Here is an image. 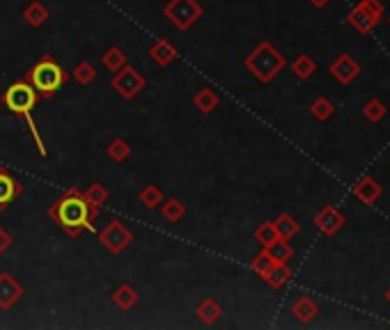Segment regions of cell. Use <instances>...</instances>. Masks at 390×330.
Wrapping results in <instances>:
<instances>
[{"mask_svg": "<svg viewBox=\"0 0 390 330\" xmlns=\"http://www.w3.org/2000/svg\"><path fill=\"white\" fill-rule=\"evenodd\" d=\"M99 241H101V245H104L108 252L122 255V252L127 250V245L133 241V232L129 230L125 223L112 220V223H108L104 230L99 232Z\"/></svg>", "mask_w": 390, "mask_h": 330, "instance_id": "52a82bcc", "label": "cell"}, {"mask_svg": "<svg viewBox=\"0 0 390 330\" xmlns=\"http://www.w3.org/2000/svg\"><path fill=\"white\" fill-rule=\"evenodd\" d=\"M193 106L207 115V112H211L214 108L218 106V95L211 87H204V90H200L198 95L193 97Z\"/></svg>", "mask_w": 390, "mask_h": 330, "instance_id": "5bb4252c", "label": "cell"}, {"mask_svg": "<svg viewBox=\"0 0 390 330\" xmlns=\"http://www.w3.org/2000/svg\"><path fill=\"white\" fill-rule=\"evenodd\" d=\"M83 195H85V200L90 202V204H97V206H101L106 200H108V191H106V186H101V183H90L88 186V191H83Z\"/></svg>", "mask_w": 390, "mask_h": 330, "instance_id": "ffe728a7", "label": "cell"}, {"mask_svg": "<svg viewBox=\"0 0 390 330\" xmlns=\"http://www.w3.org/2000/svg\"><path fill=\"white\" fill-rule=\"evenodd\" d=\"M138 200L142 206H147V209H157V206H161V202H163V191L159 188V186L149 183L140 191Z\"/></svg>", "mask_w": 390, "mask_h": 330, "instance_id": "2e32d148", "label": "cell"}, {"mask_svg": "<svg viewBox=\"0 0 390 330\" xmlns=\"http://www.w3.org/2000/svg\"><path fill=\"white\" fill-rule=\"evenodd\" d=\"M23 186L9 170L0 168V211H5L9 204H12L19 195H21Z\"/></svg>", "mask_w": 390, "mask_h": 330, "instance_id": "9c48e42d", "label": "cell"}, {"mask_svg": "<svg viewBox=\"0 0 390 330\" xmlns=\"http://www.w3.org/2000/svg\"><path fill=\"white\" fill-rule=\"evenodd\" d=\"M37 99H39V95H37L35 87L30 85L28 80H16V82H12V85H9L7 92L3 95L5 108L9 112H14L16 117H23L26 119L28 131L33 133L39 154H42V156H46V144H44L42 136H39V129H37V124L33 119V108L37 106Z\"/></svg>", "mask_w": 390, "mask_h": 330, "instance_id": "7a4b0ae2", "label": "cell"}, {"mask_svg": "<svg viewBox=\"0 0 390 330\" xmlns=\"http://www.w3.org/2000/svg\"><path fill=\"white\" fill-rule=\"evenodd\" d=\"M246 67H248L260 80H271L283 69V58L275 53L269 44H262L255 48L253 53L246 58Z\"/></svg>", "mask_w": 390, "mask_h": 330, "instance_id": "5b68a950", "label": "cell"}, {"mask_svg": "<svg viewBox=\"0 0 390 330\" xmlns=\"http://www.w3.org/2000/svg\"><path fill=\"white\" fill-rule=\"evenodd\" d=\"M195 314H198V319L204 326H211L221 319L223 309H221L218 301H214V298H204V301L198 305V309H195Z\"/></svg>", "mask_w": 390, "mask_h": 330, "instance_id": "7c38bea8", "label": "cell"}, {"mask_svg": "<svg viewBox=\"0 0 390 330\" xmlns=\"http://www.w3.org/2000/svg\"><path fill=\"white\" fill-rule=\"evenodd\" d=\"M110 85H112V90H115L122 99L131 101V99H136L142 90H145V76H142L136 67L125 65L120 71H115V76H112Z\"/></svg>", "mask_w": 390, "mask_h": 330, "instance_id": "8992f818", "label": "cell"}, {"mask_svg": "<svg viewBox=\"0 0 390 330\" xmlns=\"http://www.w3.org/2000/svg\"><path fill=\"white\" fill-rule=\"evenodd\" d=\"M71 76H74L76 82H80V85H90V82L97 78V69H95L92 62L83 60V62H78V65H76L74 74H71Z\"/></svg>", "mask_w": 390, "mask_h": 330, "instance_id": "ac0fdd59", "label": "cell"}, {"mask_svg": "<svg viewBox=\"0 0 390 330\" xmlns=\"http://www.w3.org/2000/svg\"><path fill=\"white\" fill-rule=\"evenodd\" d=\"M67 78L69 76H67L65 67L53 58H42L26 76V80L35 87L37 95L44 97V99L53 97L56 92L67 82Z\"/></svg>", "mask_w": 390, "mask_h": 330, "instance_id": "3957f363", "label": "cell"}, {"mask_svg": "<svg viewBox=\"0 0 390 330\" xmlns=\"http://www.w3.org/2000/svg\"><path fill=\"white\" fill-rule=\"evenodd\" d=\"M12 234H9L7 230H3V227H0V255H3L5 250H9V245H12Z\"/></svg>", "mask_w": 390, "mask_h": 330, "instance_id": "cb8c5ba5", "label": "cell"}, {"mask_svg": "<svg viewBox=\"0 0 390 330\" xmlns=\"http://www.w3.org/2000/svg\"><path fill=\"white\" fill-rule=\"evenodd\" d=\"M99 206L85 200L83 191L69 188L63 198H58L48 209V218L53 220L67 236H78L83 232H95Z\"/></svg>", "mask_w": 390, "mask_h": 330, "instance_id": "6da1fadb", "label": "cell"}, {"mask_svg": "<svg viewBox=\"0 0 390 330\" xmlns=\"http://www.w3.org/2000/svg\"><path fill=\"white\" fill-rule=\"evenodd\" d=\"M278 230H280L283 234H292L294 225H292V220H290V218H280V223H278Z\"/></svg>", "mask_w": 390, "mask_h": 330, "instance_id": "d4e9b609", "label": "cell"}, {"mask_svg": "<svg viewBox=\"0 0 390 330\" xmlns=\"http://www.w3.org/2000/svg\"><path fill=\"white\" fill-rule=\"evenodd\" d=\"M184 213H186V209H184V204L179 200L170 198L168 202H161V215L168 223H179L184 218Z\"/></svg>", "mask_w": 390, "mask_h": 330, "instance_id": "e0dca14e", "label": "cell"}, {"mask_svg": "<svg viewBox=\"0 0 390 330\" xmlns=\"http://www.w3.org/2000/svg\"><path fill=\"white\" fill-rule=\"evenodd\" d=\"M129 154H131V147L125 138H115L108 144V156L115 163H125L129 159Z\"/></svg>", "mask_w": 390, "mask_h": 330, "instance_id": "d6986e66", "label": "cell"}, {"mask_svg": "<svg viewBox=\"0 0 390 330\" xmlns=\"http://www.w3.org/2000/svg\"><path fill=\"white\" fill-rule=\"evenodd\" d=\"M51 12L44 3H39V0H33V3H28L26 9H23V18L28 21L33 28H42L46 21H48Z\"/></svg>", "mask_w": 390, "mask_h": 330, "instance_id": "8fae6325", "label": "cell"}, {"mask_svg": "<svg viewBox=\"0 0 390 330\" xmlns=\"http://www.w3.org/2000/svg\"><path fill=\"white\" fill-rule=\"evenodd\" d=\"M101 65H104L110 74H115V71H120L122 67L127 65V55H125V50L117 48V46H112L108 48L104 55H101Z\"/></svg>", "mask_w": 390, "mask_h": 330, "instance_id": "9a60e30c", "label": "cell"}, {"mask_svg": "<svg viewBox=\"0 0 390 330\" xmlns=\"http://www.w3.org/2000/svg\"><path fill=\"white\" fill-rule=\"evenodd\" d=\"M258 239L262 243H273L275 241V230H273L271 225H264L262 230H258Z\"/></svg>", "mask_w": 390, "mask_h": 330, "instance_id": "603a6c76", "label": "cell"}, {"mask_svg": "<svg viewBox=\"0 0 390 330\" xmlns=\"http://www.w3.org/2000/svg\"><path fill=\"white\" fill-rule=\"evenodd\" d=\"M163 16H166L170 23L186 33L202 16V5L198 0H168V5L163 7Z\"/></svg>", "mask_w": 390, "mask_h": 330, "instance_id": "277c9868", "label": "cell"}, {"mask_svg": "<svg viewBox=\"0 0 390 330\" xmlns=\"http://www.w3.org/2000/svg\"><path fill=\"white\" fill-rule=\"evenodd\" d=\"M112 303L120 309H125V312H129V309L138 303V292L131 284H120L115 292H112Z\"/></svg>", "mask_w": 390, "mask_h": 330, "instance_id": "4fadbf2b", "label": "cell"}, {"mask_svg": "<svg viewBox=\"0 0 390 330\" xmlns=\"http://www.w3.org/2000/svg\"><path fill=\"white\" fill-rule=\"evenodd\" d=\"M273 266V260H271V257L269 255H266V252H262L260 257H255V262H253V271H258V273H266V271H269V268Z\"/></svg>", "mask_w": 390, "mask_h": 330, "instance_id": "44dd1931", "label": "cell"}, {"mask_svg": "<svg viewBox=\"0 0 390 330\" xmlns=\"http://www.w3.org/2000/svg\"><path fill=\"white\" fill-rule=\"evenodd\" d=\"M26 296V287L12 273H0V309H12Z\"/></svg>", "mask_w": 390, "mask_h": 330, "instance_id": "ba28073f", "label": "cell"}, {"mask_svg": "<svg viewBox=\"0 0 390 330\" xmlns=\"http://www.w3.org/2000/svg\"><path fill=\"white\" fill-rule=\"evenodd\" d=\"M269 245H271V247H269V252H266V255H269L273 262H283V260H287V257H290V250H287L285 245L275 243V241L269 243Z\"/></svg>", "mask_w": 390, "mask_h": 330, "instance_id": "7402d4cb", "label": "cell"}, {"mask_svg": "<svg viewBox=\"0 0 390 330\" xmlns=\"http://www.w3.org/2000/svg\"><path fill=\"white\" fill-rule=\"evenodd\" d=\"M177 48H174L168 39H159V41H154V44L149 46V58L157 62L159 67H168L172 65L174 60H177Z\"/></svg>", "mask_w": 390, "mask_h": 330, "instance_id": "30bf717a", "label": "cell"}]
</instances>
